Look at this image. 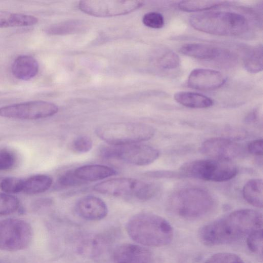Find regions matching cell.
I'll return each instance as SVG.
<instances>
[{
	"label": "cell",
	"mask_w": 263,
	"mask_h": 263,
	"mask_svg": "<svg viewBox=\"0 0 263 263\" xmlns=\"http://www.w3.org/2000/svg\"><path fill=\"white\" fill-rule=\"evenodd\" d=\"M174 98L178 103L192 108H205L213 104L211 98L194 92L178 91L174 94Z\"/></svg>",
	"instance_id": "d6986e66"
},
{
	"label": "cell",
	"mask_w": 263,
	"mask_h": 263,
	"mask_svg": "<svg viewBox=\"0 0 263 263\" xmlns=\"http://www.w3.org/2000/svg\"><path fill=\"white\" fill-rule=\"evenodd\" d=\"M24 179L9 177L4 178L0 183V188L7 194H15L23 191Z\"/></svg>",
	"instance_id": "83f0119b"
},
{
	"label": "cell",
	"mask_w": 263,
	"mask_h": 263,
	"mask_svg": "<svg viewBox=\"0 0 263 263\" xmlns=\"http://www.w3.org/2000/svg\"><path fill=\"white\" fill-rule=\"evenodd\" d=\"M73 146L74 149L78 152L86 153L92 148V140L87 136H81L74 139L73 142Z\"/></svg>",
	"instance_id": "836d02e7"
},
{
	"label": "cell",
	"mask_w": 263,
	"mask_h": 263,
	"mask_svg": "<svg viewBox=\"0 0 263 263\" xmlns=\"http://www.w3.org/2000/svg\"><path fill=\"white\" fill-rule=\"evenodd\" d=\"M77 214L82 218L89 221H98L107 215L108 208L101 198L88 195L80 198L76 205Z\"/></svg>",
	"instance_id": "9a60e30c"
},
{
	"label": "cell",
	"mask_w": 263,
	"mask_h": 263,
	"mask_svg": "<svg viewBox=\"0 0 263 263\" xmlns=\"http://www.w3.org/2000/svg\"><path fill=\"white\" fill-rule=\"evenodd\" d=\"M237 173V166L231 161L210 158L184 163L179 174L181 177L220 182L233 179Z\"/></svg>",
	"instance_id": "8992f818"
},
{
	"label": "cell",
	"mask_w": 263,
	"mask_h": 263,
	"mask_svg": "<svg viewBox=\"0 0 263 263\" xmlns=\"http://www.w3.org/2000/svg\"><path fill=\"white\" fill-rule=\"evenodd\" d=\"M200 150L211 158L229 161L241 157L245 153L240 144L223 138L208 139L202 144Z\"/></svg>",
	"instance_id": "7c38bea8"
},
{
	"label": "cell",
	"mask_w": 263,
	"mask_h": 263,
	"mask_svg": "<svg viewBox=\"0 0 263 263\" xmlns=\"http://www.w3.org/2000/svg\"><path fill=\"white\" fill-rule=\"evenodd\" d=\"M140 1H82L80 9L85 13L96 17H111L131 13L140 8Z\"/></svg>",
	"instance_id": "8fae6325"
},
{
	"label": "cell",
	"mask_w": 263,
	"mask_h": 263,
	"mask_svg": "<svg viewBox=\"0 0 263 263\" xmlns=\"http://www.w3.org/2000/svg\"><path fill=\"white\" fill-rule=\"evenodd\" d=\"M169 210L185 220H197L210 214L216 205L213 195L206 190L190 186L174 192L168 199Z\"/></svg>",
	"instance_id": "3957f363"
},
{
	"label": "cell",
	"mask_w": 263,
	"mask_h": 263,
	"mask_svg": "<svg viewBox=\"0 0 263 263\" xmlns=\"http://www.w3.org/2000/svg\"><path fill=\"white\" fill-rule=\"evenodd\" d=\"M180 59L178 54L172 51H167L164 53L158 60L160 67L165 69H171L178 66Z\"/></svg>",
	"instance_id": "4dcf8cb0"
},
{
	"label": "cell",
	"mask_w": 263,
	"mask_h": 263,
	"mask_svg": "<svg viewBox=\"0 0 263 263\" xmlns=\"http://www.w3.org/2000/svg\"><path fill=\"white\" fill-rule=\"evenodd\" d=\"M155 129L148 125L136 123H115L97 127L96 134L108 144L123 145L151 139Z\"/></svg>",
	"instance_id": "5b68a950"
},
{
	"label": "cell",
	"mask_w": 263,
	"mask_h": 263,
	"mask_svg": "<svg viewBox=\"0 0 263 263\" xmlns=\"http://www.w3.org/2000/svg\"><path fill=\"white\" fill-rule=\"evenodd\" d=\"M180 52L183 54L200 60H213L221 54L220 49L215 46L201 43H188L182 45Z\"/></svg>",
	"instance_id": "ac0fdd59"
},
{
	"label": "cell",
	"mask_w": 263,
	"mask_h": 263,
	"mask_svg": "<svg viewBox=\"0 0 263 263\" xmlns=\"http://www.w3.org/2000/svg\"><path fill=\"white\" fill-rule=\"evenodd\" d=\"M262 229L253 231L247 236V246L253 253L262 256Z\"/></svg>",
	"instance_id": "4316f807"
},
{
	"label": "cell",
	"mask_w": 263,
	"mask_h": 263,
	"mask_svg": "<svg viewBox=\"0 0 263 263\" xmlns=\"http://www.w3.org/2000/svg\"><path fill=\"white\" fill-rule=\"evenodd\" d=\"M54 103L41 100L31 101L0 107V116L22 120H36L51 117L58 111Z\"/></svg>",
	"instance_id": "30bf717a"
},
{
	"label": "cell",
	"mask_w": 263,
	"mask_h": 263,
	"mask_svg": "<svg viewBox=\"0 0 263 263\" xmlns=\"http://www.w3.org/2000/svg\"><path fill=\"white\" fill-rule=\"evenodd\" d=\"M226 82L220 72L206 68L193 70L187 79L189 87L200 90H212L221 87Z\"/></svg>",
	"instance_id": "4fadbf2b"
},
{
	"label": "cell",
	"mask_w": 263,
	"mask_h": 263,
	"mask_svg": "<svg viewBox=\"0 0 263 263\" xmlns=\"http://www.w3.org/2000/svg\"><path fill=\"white\" fill-rule=\"evenodd\" d=\"M39 69V63L35 58L30 55H23L14 60L11 66V72L15 78L28 81L36 76Z\"/></svg>",
	"instance_id": "2e32d148"
},
{
	"label": "cell",
	"mask_w": 263,
	"mask_h": 263,
	"mask_svg": "<svg viewBox=\"0 0 263 263\" xmlns=\"http://www.w3.org/2000/svg\"><path fill=\"white\" fill-rule=\"evenodd\" d=\"M84 25L80 21H67L49 26L46 29L45 32L50 35H63L76 33L84 29Z\"/></svg>",
	"instance_id": "cb8c5ba5"
},
{
	"label": "cell",
	"mask_w": 263,
	"mask_h": 263,
	"mask_svg": "<svg viewBox=\"0 0 263 263\" xmlns=\"http://www.w3.org/2000/svg\"><path fill=\"white\" fill-rule=\"evenodd\" d=\"M76 176L85 182L96 181L112 176L117 174L113 168L100 164L81 166L74 170Z\"/></svg>",
	"instance_id": "e0dca14e"
},
{
	"label": "cell",
	"mask_w": 263,
	"mask_h": 263,
	"mask_svg": "<svg viewBox=\"0 0 263 263\" xmlns=\"http://www.w3.org/2000/svg\"><path fill=\"white\" fill-rule=\"evenodd\" d=\"M99 154L104 158L117 159L133 165L143 166L154 162L158 158L159 152L151 146L134 143L104 145L100 148Z\"/></svg>",
	"instance_id": "ba28073f"
},
{
	"label": "cell",
	"mask_w": 263,
	"mask_h": 263,
	"mask_svg": "<svg viewBox=\"0 0 263 263\" xmlns=\"http://www.w3.org/2000/svg\"><path fill=\"white\" fill-rule=\"evenodd\" d=\"M142 22L146 26L154 29L161 28L164 24L162 15L157 12H149L145 14Z\"/></svg>",
	"instance_id": "d6a6232c"
},
{
	"label": "cell",
	"mask_w": 263,
	"mask_h": 263,
	"mask_svg": "<svg viewBox=\"0 0 263 263\" xmlns=\"http://www.w3.org/2000/svg\"><path fill=\"white\" fill-rule=\"evenodd\" d=\"M16 162L17 157L13 152L6 148L0 149V171L11 170Z\"/></svg>",
	"instance_id": "f546056e"
},
{
	"label": "cell",
	"mask_w": 263,
	"mask_h": 263,
	"mask_svg": "<svg viewBox=\"0 0 263 263\" xmlns=\"http://www.w3.org/2000/svg\"><path fill=\"white\" fill-rule=\"evenodd\" d=\"M18 199L10 194L0 193V215H9L19 208Z\"/></svg>",
	"instance_id": "484cf974"
},
{
	"label": "cell",
	"mask_w": 263,
	"mask_h": 263,
	"mask_svg": "<svg viewBox=\"0 0 263 263\" xmlns=\"http://www.w3.org/2000/svg\"><path fill=\"white\" fill-rule=\"evenodd\" d=\"M262 227L261 213L253 209H240L202 226L199 230L198 237L205 246L225 245L247 237Z\"/></svg>",
	"instance_id": "6da1fadb"
},
{
	"label": "cell",
	"mask_w": 263,
	"mask_h": 263,
	"mask_svg": "<svg viewBox=\"0 0 263 263\" xmlns=\"http://www.w3.org/2000/svg\"><path fill=\"white\" fill-rule=\"evenodd\" d=\"M52 183V178L48 175L38 174L24 180L23 191L27 195H34L48 190Z\"/></svg>",
	"instance_id": "7402d4cb"
},
{
	"label": "cell",
	"mask_w": 263,
	"mask_h": 263,
	"mask_svg": "<svg viewBox=\"0 0 263 263\" xmlns=\"http://www.w3.org/2000/svg\"><path fill=\"white\" fill-rule=\"evenodd\" d=\"M244 66L250 73H257L262 70V45L256 46L249 51L245 58Z\"/></svg>",
	"instance_id": "d4e9b609"
},
{
	"label": "cell",
	"mask_w": 263,
	"mask_h": 263,
	"mask_svg": "<svg viewBox=\"0 0 263 263\" xmlns=\"http://www.w3.org/2000/svg\"><path fill=\"white\" fill-rule=\"evenodd\" d=\"M37 22L33 15L0 10V28L29 26Z\"/></svg>",
	"instance_id": "ffe728a7"
},
{
	"label": "cell",
	"mask_w": 263,
	"mask_h": 263,
	"mask_svg": "<svg viewBox=\"0 0 263 263\" xmlns=\"http://www.w3.org/2000/svg\"><path fill=\"white\" fill-rule=\"evenodd\" d=\"M126 228L129 237L143 246H165L172 242L174 237L171 224L162 217L151 213L133 216L128 221Z\"/></svg>",
	"instance_id": "7a4b0ae2"
},
{
	"label": "cell",
	"mask_w": 263,
	"mask_h": 263,
	"mask_svg": "<svg viewBox=\"0 0 263 263\" xmlns=\"http://www.w3.org/2000/svg\"><path fill=\"white\" fill-rule=\"evenodd\" d=\"M94 190L101 194L111 196L135 198L145 201L153 198L158 186L153 183L135 179L118 178L108 179L96 184Z\"/></svg>",
	"instance_id": "52a82bcc"
},
{
	"label": "cell",
	"mask_w": 263,
	"mask_h": 263,
	"mask_svg": "<svg viewBox=\"0 0 263 263\" xmlns=\"http://www.w3.org/2000/svg\"><path fill=\"white\" fill-rule=\"evenodd\" d=\"M112 257L114 263H149L152 254L143 246L123 243L115 248Z\"/></svg>",
	"instance_id": "5bb4252c"
},
{
	"label": "cell",
	"mask_w": 263,
	"mask_h": 263,
	"mask_svg": "<svg viewBox=\"0 0 263 263\" xmlns=\"http://www.w3.org/2000/svg\"><path fill=\"white\" fill-rule=\"evenodd\" d=\"M227 3L220 1H183L178 4V7L184 12H199L217 8Z\"/></svg>",
	"instance_id": "603a6c76"
},
{
	"label": "cell",
	"mask_w": 263,
	"mask_h": 263,
	"mask_svg": "<svg viewBox=\"0 0 263 263\" xmlns=\"http://www.w3.org/2000/svg\"><path fill=\"white\" fill-rule=\"evenodd\" d=\"M86 182L78 178L74 174V171H69L61 175L58 179V183L61 186H77Z\"/></svg>",
	"instance_id": "1f68e13d"
},
{
	"label": "cell",
	"mask_w": 263,
	"mask_h": 263,
	"mask_svg": "<svg viewBox=\"0 0 263 263\" xmlns=\"http://www.w3.org/2000/svg\"><path fill=\"white\" fill-rule=\"evenodd\" d=\"M0 263H10L6 260H4L3 259H0Z\"/></svg>",
	"instance_id": "8d00e7d4"
},
{
	"label": "cell",
	"mask_w": 263,
	"mask_h": 263,
	"mask_svg": "<svg viewBox=\"0 0 263 263\" xmlns=\"http://www.w3.org/2000/svg\"><path fill=\"white\" fill-rule=\"evenodd\" d=\"M32 237L31 226L26 221L16 218L0 220V250H24L30 245Z\"/></svg>",
	"instance_id": "9c48e42d"
},
{
	"label": "cell",
	"mask_w": 263,
	"mask_h": 263,
	"mask_svg": "<svg viewBox=\"0 0 263 263\" xmlns=\"http://www.w3.org/2000/svg\"><path fill=\"white\" fill-rule=\"evenodd\" d=\"M248 151L255 156H262L263 153V141L262 139L254 140L248 146Z\"/></svg>",
	"instance_id": "d590c367"
},
{
	"label": "cell",
	"mask_w": 263,
	"mask_h": 263,
	"mask_svg": "<svg viewBox=\"0 0 263 263\" xmlns=\"http://www.w3.org/2000/svg\"><path fill=\"white\" fill-rule=\"evenodd\" d=\"M204 263H245V262L239 256L234 253L220 252L210 256Z\"/></svg>",
	"instance_id": "f1b7e54d"
},
{
	"label": "cell",
	"mask_w": 263,
	"mask_h": 263,
	"mask_svg": "<svg viewBox=\"0 0 263 263\" xmlns=\"http://www.w3.org/2000/svg\"><path fill=\"white\" fill-rule=\"evenodd\" d=\"M190 23L198 31L220 36L239 35L245 33L249 27L243 15L228 11L196 13L190 17Z\"/></svg>",
	"instance_id": "277c9868"
},
{
	"label": "cell",
	"mask_w": 263,
	"mask_h": 263,
	"mask_svg": "<svg viewBox=\"0 0 263 263\" xmlns=\"http://www.w3.org/2000/svg\"><path fill=\"white\" fill-rule=\"evenodd\" d=\"M145 175L153 178H179L180 174L175 172L170 171H155L145 173Z\"/></svg>",
	"instance_id": "e575fe53"
},
{
	"label": "cell",
	"mask_w": 263,
	"mask_h": 263,
	"mask_svg": "<svg viewBox=\"0 0 263 263\" xmlns=\"http://www.w3.org/2000/svg\"><path fill=\"white\" fill-rule=\"evenodd\" d=\"M262 187V179H250L243 187V198L252 206L262 208L263 205Z\"/></svg>",
	"instance_id": "44dd1931"
}]
</instances>
